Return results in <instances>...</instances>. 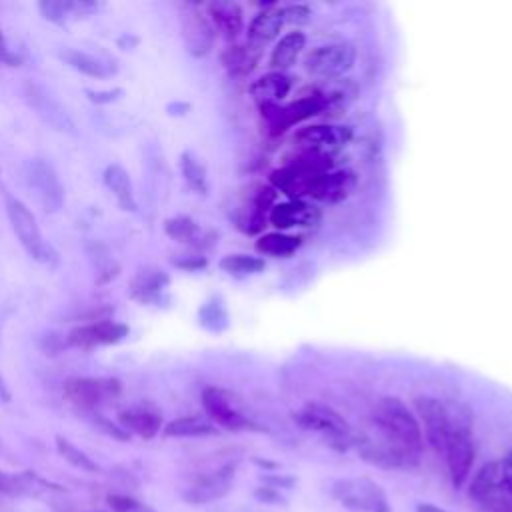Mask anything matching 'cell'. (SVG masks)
<instances>
[{
	"label": "cell",
	"instance_id": "cell-1",
	"mask_svg": "<svg viewBox=\"0 0 512 512\" xmlns=\"http://www.w3.org/2000/svg\"><path fill=\"white\" fill-rule=\"evenodd\" d=\"M376 438L356 440L366 460L378 466H416L422 456V428L412 410L394 396L380 398L372 408Z\"/></svg>",
	"mask_w": 512,
	"mask_h": 512
},
{
	"label": "cell",
	"instance_id": "cell-2",
	"mask_svg": "<svg viewBox=\"0 0 512 512\" xmlns=\"http://www.w3.org/2000/svg\"><path fill=\"white\" fill-rule=\"evenodd\" d=\"M468 496L478 512H512V486L500 460L488 462L476 472Z\"/></svg>",
	"mask_w": 512,
	"mask_h": 512
},
{
	"label": "cell",
	"instance_id": "cell-3",
	"mask_svg": "<svg viewBox=\"0 0 512 512\" xmlns=\"http://www.w3.org/2000/svg\"><path fill=\"white\" fill-rule=\"evenodd\" d=\"M294 418L302 428L316 432L330 446H334L338 450H346L352 442H356V436H354L352 428L348 426V422L334 408H330L326 404L310 402V404L302 406Z\"/></svg>",
	"mask_w": 512,
	"mask_h": 512
},
{
	"label": "cell",
	"instance_id": "cell-4",
	"mask_svg": "<svg viewBox=\"0 0 512 512\" xmlns=\"http://www.w3.org/2000/svg\"><path fill=\"white\" fill-rule=\"evenodd\" d=\"M6 214L8 220L12 224V230L16 232L20 244L24 246V250L28 252L30 258L38 260V262H52L54 260V252L50 248V244L42 238V232L36 224L34 214L26 208V204L10 194H6Z\"/></svg>",
	"mask_w": 512,
	"mask_h": 512
},
{
	"label": "cell",
	"instance_id": "cell-5",
	"mask_svg": "<svg viewBox=\"0 0 512 512\" xmlns=\"http://www.w3.org/2000/svg\"><path fill=\"white\" fill-rule=\"evenodd\" d=\"M202 406L212 422L218 426L238 432V430H254L256 424L246 414L240 398L226 388L208 386L202 392Z\"/></svg>",
	"mask_w": 512,
	"mask_h": 512
},
{
	"label": "cell",
	"instance_id": "cell-6",
	"mask_svg": "<svg viewBox=\"0 0 512 512\" xmlns=\"http://www.w3.org/2000/svg\"><path fill=\"white\" fill-rule=\"evenodd\" d=\"M342 506L358 512H390L384 490L370 478H344L332 486Z\"/></svg>",
	"mask_w": 512,
	"mask_h": 512
},
{
	"label": "cell",
	"instance_id": "cell-7",
	"mask_svg": "<svg viewBox=\"0 0 512 512\" xmlns=\"http://www.w3.org/2000/svg\"><path fill=\"white\" fill-rule=\"evenodd\" d=\"M450 480L456 488L464 486V482L470 476L472 464H474V442H472V432L466 422L452 420L450 434L446 440L444 448Z\"/></svg>",
	"mask_w": 512,
	"mask_h": 512
},
{
	"label": "cell",
	"instance_id": "cell-8",
	"mask_svg": "<svg viewBox=\"0 0 512 512\" xmlns=\"http://www.w3.org/2000/svg\"><path fill=\"white\" fill-rule=\"evenodd\" d=\"M26 184L34 192L36 200L46 212L60 210L64 202V188L60 184V178L50 162L44 158H32L26 164Z\"/></svg>",
	"mask_w": 512,
	"mask_h": 512
},
{
	"label": "cell",
	"instance_id": "cell-9",
	"mask_svg": "<svg viewBox=\"0 0 512 512\" xmlns=\"http://www.w3.org/2000/svg\"><path fill=\"white\" fill-rule=\"evenodd\" d=\"M120 394L116 378H70L64 382V398L82 410H92Z\"/></svg>",
	"mask_w": 512,
	"mask_h": 512
},
{
	"label": "cell",
	"instance_id": "cell-10",
	"mask_svg": "<svg viewBox=\"0 0 512 512\" xmlns=\"http://www.w3.org/2000/svg\"><path fill=\"white\" fill-rule=\"evenodd\" d=\"M180 26H182V40L190 56L202 58L212 50L214 36H216L214 26L196 4L180 6Z\"/></svg>",
	"mask_w": 512,
	"mask_h": 512
},
{
	"label": "cell",
	"instance_id": "cell-11",
	"mask_svg": "<svg viewBox=\"0 0 512 512\" xmlns=\"http://www.w3.org/2000/svg\"><path fill=\"white\" fill-rule=\"evenodd\" d=\"M356 52L350 44H324L314 48L304 58V68L316 78H334L352 68Z\"/></svg>",
	"mask_w": 512,
	"mask_h": 512
},
{
	"label": "cell",
	"instance_id": "cell-12",
	"mask_svg": "<svg viewBox=\"0 0 512 512\" xmlns=\"http://www.w3.org/2000/svg\"><path fill=\"white\" fill-rule=\"evenodd\" d=\"M414 408L424 424V434H426L428 444L432 446L434 452L444 454L446 440H448L450 426H452V418H450L446 406L438 398L418 396L414 400Z\"/></svg>",
	"mask_w": 512,
	"mask_h": 512
},
{
	"label": "cell",
	"instance_id": "cell-13",
	"mask_svg": "<svg viewBox=\"0 0 512 512\" xmlns=\"http://www.w3.org/2000/svg\"><path fill=\"white\" fill-rule=\"evenodd\" d=\"M130 328L126 324L114 322V320H98L90 324L76 326L68 332V344L76 348H96V346H110L118 344L128 336Z\"/></svg>",
	"mask_w": 512,
	"mask_h": 512
},
{
	"label": "cell",
	"instance_id": "cell-14",
	"mask_svg": "<svg viewBox=\"0 0 512 512\" xmlns=\"http://www.w3.org/2000/svg\"><path fill=\"white\" fill-rule=\"evenodd\" d=\"M348 134L344 130H338L334 126H306L300 128L294 136V142L304 150V152H314V154H324L330 156L336 148L344 144Z\"/></svg>",
	"mask_w": 512,
	"mask_h": 512
},
{
	"label": "cell",
	"instance_id": "cell-15",
	"mask_svg": "<svg viewBox=\"0 0 512 512\" xmlns=\"http://www.w3.org/2000/svg\"><path fill=\"white\" fill-rule=\"evenodd\" d=\"M206 16L210 20V24L214 26V32L218 30L226 40H234L244 26L242 20V10L236 2H210L206 8Z\"/></svg>",
	"mask_w": 512,
	"mask_h": 512
},
{
	"label": "cell",
	"instance_id": "cell-16",
	"mask_svg": "<svg viewBox=\"0 0 512 512\" xmlns=\"http://www.w3.org/2000/svg\"><path fill=\"white\" fill-rule=\"evenodd\" d=\"M352 178L346 172H322L316 174L308 186H306V194L316 198V200H326V202H336L340 198H344L350 190Z\"/></svg>",
	"mask_w": 512,
	"mask_h": 512
},
{
	"label": "cell",
	"instance_id": "cell-17",
	"mask_svg": "<svg viewBox=\"0 0 512 512\" xmlns=\"http://www.w3.org/2000/svg\"><path fill=\"white\" fill-rule=\"evenodd\" d=\"M232 474H234V466H224L218 468L210 474H204L196 480V484L188 490L186 498L190 502H208L214 498H220L222 494L228 492L230 482H232Z\"/></svg>",
	"mask_w": 512,
	"mask_h": 512
},
{
	"label": "cell",
	"instance_id": "cell-18",
	"mask_svg": "<svg viewBox=\"0 0 512 512\" xmlns=\"http://www.w3.org/2000/svg\"><path fill=\"white\" fill-rule=\"evenodd\" d=\"M168 286V276L158 268L138 270L130 282V296L142 304L156 302L164 288Z\"/></svg>",
	"mask_w": 512,
	"mask_h": 512
},
{
	"label": "cell",
	"instance_id": "cell-19",
	"mask_svg": "<svg viewBox=\"0 0 512 512\" xmlns=\"http://www.w3.org/2000/svg\"><path fill=\"white\" fill-rule=\"evenodd\" d=\"M316 218H318V212L300 200L282 202L270 208V222L280 230H286L292 226H310L314 224Z\"/></svg>",
	"mask_w": 512,
	"mask_h": 512
},
{
	"label": "cell",
	"instance_id": "cell-20",
	"mask_svg": "<svg viewBox=\"0 0 512 512\" xmlns=\"http://www.w3.org/2000/svg\"><path fill=\"white\" fill-rule=\"evenodd\" d=\"M282 24H284L282 8L272 6V8L260 10L248 26V44H252L254 48L264 46L266 42H270L278 36Z\"/></svg>",
	"mask_w": 512,
	"mask_h": 512
},
{
	"label": "cell",
	"instance_id": "cell-21",
	"mask_svg": "<svg viewBox=\"0 0 512 512\" xmlns=\"http://www.w3.org/2000/svg\"><path fill=\"white\" fill-rule=\"evenodd\" d=\"M292 88V82L290 78L284 74V72H270V74H264L260 76L258 80H254L250 84V96L260 104V106H266V104H276L280 102Z\"/></svg>",
	"mask_w": 512,
	"mask_h": 512
},
{
	"label": "cell",
	"instance_id": "cell-22",
	"mask_svg": "<svg viewBox=\"0 0 512 512\" xmlns=\"http://www.w3.org/2000/svg\"><path fill=\"white\" fill-rule=\"evenodd\" d=\"M118 422H120L126 430L138 434L140 438L150 440V438H154V436L160 432L162 416H160V412H156V410H152V408H142V406H138V408L122 410V412L118 414Z\"/></svg>",
	"mask_w": 512,
	"mask_h": 512
},
{
	"label": "cell",
	"instance_id": "cell-23",
	"mask_svg": "<svg viewBox=\"0 0 512 512\" xmlns=\"http://www.w3.org/2000/svg\"><path fill=\"white\" fill-rule=\"evenodd\" d=\"M98 6L94 2L86 0H42L38 4V10L42 16L54 24H66L68 20L86 16L94 12Z\"/></svg>",
	"mask_w": 512,
	"mask_h": 512
},
{
	"label": "cell",
	"instance_id": "cell-24",
	"mask_svg": "<svg viewBox=\"0 0 512 512\" xmlns=\"http://www.w3.org/2000/svg\"><path fill=\"white\" fill-rule=\"evenodd\" d=\"M28 100L30 104L36 108V112L50 124L54 126L56 130H72L74 124L72 120L68 118L66 110L60 108V104L50 96L46 94L42 88L38 86H28Z\"/></svg>",
	"mask_w": 512,
	"mask_h": 512
},
{
	"label": "cell",
	"instance_id": "cell-25",
	"mask_svg": "<svg viewBox=\"0 0 512 512\" xmlns=\"http://www.w3.org/2000/svg\"><path fill=\"white\" fill-rule=\"evenodd\" d=\"M326 106H328V98L322 96V94H310V96H302V98L290 102L288 106L280 108L282 130H286L292 124L304 122V120L320 114Z\"/></svg>",
	"mask_w": 512,
	"mask_h": 512
},
{
	"label": "cell",
	"instance_id": "cell-26",
	"mask_svg": "<svg viewBox=\"0 0 512 512\" xmlns=\"http://www.w3.org/2000/svg\"><path fill=\"white\" fill-rule=\"evenodd\" d=\"M104 184L106 188L114 194L122 210H136V198H134V188L130 174L120 166V164H110L104 170Z\"/></svg>",
	"mask_w": 512,
	"mask_h": 512
},
{
	"label": "cell",
	"instance_id": "cell-27",
	"mask_svg": "<svg viewBox=\"0 0 512 512\" xmlns=\"http://www.w3.org/2000/svg\"><path fill=\"white\" fill-rule=\"evenodd\" d=\"M306 44V38L302 32L294 30V32H288L284 34L276 46L272 48V54H270V66L276 70V72H284L286 68H290L296 58L300 56L302 48Z\"/></svg>",
	"mask_w": 512,
	"mask_h": 512
},
{
	"label": "cell",
	"instance_id": "cell-28",
	"mask_svg": "<svg viewBox=\"0 0 512 512\" xmlns=\"http://www.w3.org/2000/svg\"><path fill=\"white\" fill-rule=\"evenodd\" d=\"M60 58L74 70H78L86 76H92V78H108L116 70V66H110V62H104V60H100L88 52L76 50V48L62 50Z\"/></svg>",
	"mask_w": 512,
	"mask_h": 512
},
{
	"label": "cell",
	"instance_id": "cell-29",
	"mask_svg": "<svg viewBox=\"0 0 512 512\" xmlns=\"http://www.w3.org/2000/svg\"><path fill=\"white\" fill-rule=\"evenodd\" d=\"M164 232L178 242H186V244H196V246H204V232L202 228L186 216H176V218H168L164 222Z\"/></svg>",
	"mask_w": 512,
	"mask_h": 512
},
{
	"label": "cell",
	"instance_id": "cell-30",
	"mask_svg": "<svg viewBox=\"0 0 512 512\" xmlns=\"http://www.w3.org/2000/svg\"><path fill=\"white\" fill-rule=\"evenodd\" d=\"M258 52L252 44L246 46H228L222 52V64L230 74H246L254 68Z\"/></svg>",
	"mask_w": 512,
	"mask_h": 512
},
{
	"label": "cell",
	"instance_id": "cell-31",
	"mask_svg": "<svg viewBox=\"0 0 512 512\" xmlns=\"http://www.w3.org/2000/svg\"><path fill=\"white\" fill-rule=\"evenodd\" d=\"M166 436H210L216 434V426L200 416H182L166 424Z\"/></svg>",
	"mask_w": 512,
	"mask_h": 512
},
{
	"label": "cell",
	"instance_id": "cell-32",
	"mask_svg": "<svg viewBox=\"0 0 512 512\" xmlns=\"http://www.w3.org/2000/svg\"><path fill=\"white\" fill-rule=\"evenodd\" d=\"M298 246H300V238L290 236V234H282V232L264 234L256 242V248L262 254H268V256H288V254L296 252Z\"/></svg>",
	"mask_w": 512,
	"mask_h": 512
},
{
	"label": "cell",
	"instance_id": "cell-33",
	"mask_svg": "<svg viewBox=\"0 0 512 512\" xmlns=\"http://www.w3.org/2000/svg\"><path fill=\"white\" fill-rule=\"evenodd\" d=\"M220 268L230 276L244 278L250 274H258L264 270V260L250 254H228L220 260Z\"/></svg>",
	"mask_w": 512,
	"mask_h": 512
},
{
	"label": "cell",
	"instance_id": "cell-34",
	"mask_svg": "<svg viewBox=\"0 0 512 512\" xmlns=\"http://www.w3.org/2000/svg\"><path fill=\"white\" fill-rule=\"evenodd\" d=\"M180 170L192 190H196L198 194L206 192V170L190 152H184L180 156Z\"/></svg>",
	"mask_w": 512,
	"mask_h": 512
},
{
	"label": "cell",
	"instance_id": "cell-35",
	"mask_svg": "<svg viewBox=\"0 0 512 512\" xmlns=\"http://www.w3.org/2000/svg\"><path fill=\"white\" fill-rule=\"evenodd\" d=\"M56 446H58V452H60L72 466L82 468V470H96V464H94L84 452H80L74 444H70L66 438L58 436V438H56Z\"/></svg>",
	"mask_w": 512,
	"mask_h": 512
},
{
	"label": "cell",
	"instance_id": "cell-36",
	"mask_svg": "<svg viewBox=\"0 0 512 512\" xmlns=\"http://www.w3.org/2000/svg\"><path fill=\"white\" fill-rule=\"evenodd\" d=\"M310 10L304 4H294V6H286L282 8V18L284 22H292V24H304L308 22Z\"/></svg>",
	"mask_w": 512,
	"mask_h": 512
},
{
	"label": "cell",
	"instance_id": "cell-37",
	"mask_svg": "<svg viewBox=\"0 0 512 512\" xmlns=\"http://www.w3.org/2000/svg\"><path fill=\"white\" fill-rule=\"evenodd\" d=\"M108 504L114 512H142V504L128 496H108Z\"/></svg>",
	"mask_w": 512,
	"mask_h": 512
},
{
	"label": "cell",
	"instance_id": "cell-38",
	"mask_svg": "<svg viewBox=\"0 0 512 512\" xmlns=\"http://www.w3.org/2000/svg\"><path fill=\"white\" fill-rule=\"evenodd\" d=\"M0 64H10V66H18L20 64V58L14 52H10L2 30H0Z\"/></svg>",
	"mask_w": 512,
	"mask_h": 512
},
{
	"label": "cell",
	"instance_id": "cell-39",
	"mask_svg": "<svg viewBox=\"0 0 512 512\" xmlns=\"http://www.w3.org/2000/svg\"><path fill=\"white\" fill-rule=\"evenodd\" d=\"M86 94H88V98H90L92 102L104 104V102H112L118 94H122V90H108V92H92V90H88Z\"/></svg>",
	"mask_w": 512,
	"mask_h": 512
},
{
	"label": "cell",
	"instance_id": "cell-40",
	"mask_svg": "<svg viewBox=\"0 0 512 512\" xmlns=\"http://www.w3.org/2000/svg\"><path fill=\"white\" fill-rule=\"evenodd\" d=\"M204 264H206V258H202V256H196V258L188 256V260H176V266L186 268V270H196V268H202Z\"/></svg>",
	"mask_w": 512,
	"mask_h": 512
},
{
	"label": "cell",
	"instance_id": "cell-41",
	"mask_svg": "<svg viewBox=\"0 0 512 512\" xmlns=\"http://www.w3.org/2000/svg\"><path fill=\"white\" fill-rule=\"evenodd\" d=\"M502 462V466H504V472H506V478H508V482H510V486H512V450L504 456V460H500Z\"/></svg>",
	"mask_w": 512,
	"mask_h": 512
},
{
	"label": "cell",
	"instance_id": "cell-42",
	"mask_svg": "<svg viewBox=\"0 0 512 512\" xmlns=\"http://www.w3.org/2000/svg\"><path fill=\"white\" fill-rule=\"evenodd\" d=\"M416 512H446V510H442V508H438L434 504H420Z\"/></svg>",
	"mask_w": 512,
	"mask_h": 512
},
{
	"label": "cell",
	"instance_id": "cell-43",
	"mask_svg": "<svg viewBox=\"0 0 512 512\" xmlns=\"http://www.w3.org/2000/svg\"><path fill=\"white\" fill-rule=\"evenodd\" d=\"M10 488V480L4 474H0V492H10Z\"/></svg>",
	"mask_w": 512,
	"mask_h": 512
}]
</instances>
